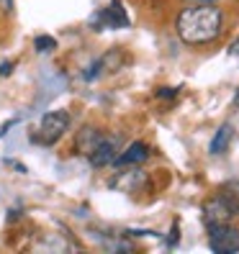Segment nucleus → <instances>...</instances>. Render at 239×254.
<instances>
[{
    "label": "nucleus",
    "instance_id": "f257e3e1",
    "mask_svg": "<svg viewBox=\"0 0 239 254\" xmlns=\"http://www.w3.org/2000/svg\"><path fill=\"white\" fill-rule=\"evenodd\" d=\"M224 28V10L214 3L188 5L177 13L175 34L188 47H206L221 36Z\"/></svg>",
    "mask_w": 239,
    "mask_h": 254
},
{
    "label": "nucleus",
    "instance_id": "f03ea898",
    "mask_svg": "<svg viewBox=\"0 0 239 254\" xmlns=\"http://www.w3.org/2000/svg\"><path fill=\"white\" fill-rule=\"evenodd\" d=\"M70 128V113L67 111H47L41 116V124H39V133H36V141L39 144H57L59 139L65 136V131Z\"/></svg>",
    "mask_w": 239,
    "mask_h": 254
},
{
    "label": "nucleus",
    "instance_id": "7ed1b4c3",
    "mask_svg": "<svg viewBox=\"0 0 239 254\" xmlns=\"http://www.w3.org/2000/svg\"><path fill=\"white\" fill-rule=\"evenodd\" d=\"M208 247H211L214 254H237L239 252V229L232 221L208 226Z\"/></svg>",
    "mask_w": 239,
    "mask_h": 254
},
{
    "label": "nucleus",
    "instance_id": "20e7f679",
    "mask_svg": "<svg viewBox=\"0 0 239 254\" xmlns=\"http://www.w3.org/2000/svg\"><path fill=\"white\" fill-rule=\"evenodd\" d=\"M121 144H124V139L118 136V133H100V139L90 149V154H87L90 167L93 170H100V167L113 164V159L118 157V152H121Z\"/></svg>",
    "mask_w": 239,
    "mask_h": 254
},
{
    "label": "nucleus",
    "instance_id": "39448f33",
    "mask_svg": "<svg viewBox=\"0 0 239 254\" xmlns=\"http://www.w3.org/2000/svg\"><path fill=\"white\" fill-rule=\"evenodd\" d=\"M201 218H203L206 229H208V226H216V223H229V221H234L237 216H234V211L229 208V203L224 200L221 195H214V198H208V200L203 203Z\"/></svg>",
    "mask_w": 239,
    "mask_h": 254
},
{
    "label": "nucleus",
    "instance_id": "423d86ee",
    "mask_svg": "<svg viewBox=\"0 0 239 254\" xmlns=\"http://www.w3.org/2000/svg\"><path fill=\"white\" fill-rule=\"evenodd\" d=\"M152 157V149H149V144L144 141H134L129 144L124 152H118V157L113 159V167L124 170V167H142V164Z\"/></svg>",
    "mask_w": 239,
    "mask_h": 254
},
{
    "label": "nucleus",
    "instance_id": "0eeeda50",
    "mask_svg": "<svg viewBox=\"0 0 239 254\" xmlns=\"http://www.w3.org/2000/svg\"><path fill=\"white\" fill-rule=\"evenodd\" d=\"M98 23H100V28H126L129 18H126V10L121 5V0H111L108 8L98 10L93 16V26H98ZM100 28H98V31H100Z\"/></svg>",
    "mask_w": 239,
    "mask_h": 254
},
{
    "label": "nucleus",
    "instance_id": "6e6552de",
    "mask_svg": "<svg viewBox=\"0 0 239 254\" xmlns=\"http://www.w3.org/2000/svg\"><path fill=\"white\" fill-rule=\"evenodd\" d=\"M147 185H149V175L142 172V170L118 172L113 180H111V188L113 190H121V192H142Z\"/></svg>",
    "mask_w": 239,
    "mask_h": 254
},
{
    "label": "nucleus",
    "instance_id": "1a4fd4ad",
    "mask_svg": "<svg viewBox=\"0 0 239 254\" xmlns=\"http://www.w3.org/2000/svg\"><path fill=\"white\" fill-rule=\"evenodd\" d=\"M232 139H234V126H232V124H221V126H219V131L214 133L211 144H208V152H211L214 157L224 154V152L229 149Z\"/></svg>",
    "mask_w": 239,
    "mask_h": 254
},
{
    "label": "nucleus",
    "instance_id": "9d476101",
    "mask_svg": "<svg viewBox=\"0 0 239 254\" xmlns=\"http://www.w3.org/2000/svg\"><path fill=\"white\" fill-rule=\"evenodd\" d=\"M219 195L229 203V208L234 211V216L239 218V180H234V183H227L221 190H219Z\"/></svg>",
    "mask_w": 239,
    "mask_h": 254
},
{
    "label": "nucleus",
    "instance_id": "9b49d317",
    "mask_svg": "<svg viewBox=\"0 0 239 254\" xmlns=\"http://www.w3.org/2000/svg\"><path fill=\"white\" fill-rule=\"evenodd\" d=\"M100 133L103 131H98V128H85L80 136H78V152L87 157V154H90V149L95 146V141L100 139Z\"/></svg>",
    "mask_w": 239,
    "mask_h": 254
},
{
    "label": "nucleus",
    "instance_id": "f8f14e48",
    "mask_svg": "<svg viewBox=\"0 0 239 254\" xmlns=\"http://www.w3.org/2000/svg\"><path fill=\"white\" fill-rule=\"evenodd\" d=\"M34 47H36V52H41V54H49V52L57 49V39H54V36H47V34H41V36L34 39Z\"/></svg>",
    "mask_w": 239,
    "mask_h": 254
},
{
    "label": "nucleus",
    "instance_id": "ddd939ff",
    "mask_svg": "<svg viewBox=\"0 0 239 254\" xmlns=\"http://www.w3.org/2000/svg\"><path fill=\"white\" fill-rule=\"evenodd\" d=\"M100 69H103V59H95V62H93L90 67H87V72H82V77H85L87 82H90V80H95L98 74H100Z\"/></svg>",
    "mask_w": 239,
    "mask_h": 254
},
{
    "label": "nucleus",
    "instance_id": "4468645a",
    "mask_svg": "<svg viewBox=\"0 0 239 254\" xmlns=\"http://www.w3.org/2000/svg\"><path fill=\"white\" fill-rule=\"evenodd\" d=\"M177 95V87H159V90H157V98H175Z\"/></svg>",
    "mask_w": 239,
    "mask_h": 254
},
{
    "label": "nucleus",
    "instance_id": "2eb2a0df",
    "mask_svg": "<svg viewBox=\"0 0 239 254\" xmlns=\"http://www.w3.org/2000/svg\"><path fill=\"white\" fill-rule=\"evenodd\" d=\"M13 67H16L13 62H3V64H0V77H8V74L13 72Z\"/></svg>",
    "mask_w": 239,
    "mask_h": 254
},
{
    "label": "nucleus",
    "instance_id": "dca6fc26",
    "mask_svg": "<svg viewBox=\"0 0 239 254\" xmlns=\"http://www.w3.org/2000/svg\"><path fill=\"white\" fill-rule=\"evenodd\" d=\"M229 54H232V57H237V59H239V39H237V41H234V44H232V47H229Z\"/></svg>",
    "mask_w": 239,
    "mask_h": 254
},
{
    "label": "nucleus",
    "instance_id": "f3484780",
    "mask_svg": "<svg viewBox=\"0 0 239 254\" xmlns=\"http://www.w3.org/2000/svg\"><path fill=\"white\" fill-rule=\"evenodd\" d=\"M16 124H18V121H8L5 126H0V136H5V133H8V128H10V126H16Z\"/></svg>",
    "mask_w": 239,
    "mask_h": 254
},
{
    "label": "nucleus",
    "instance_id": "a211bd4d",
    "mask_svg": "<svg viewBox=\"0 0 239 254\" xmlns=\"http://www.w3.org/2000/svg\"><path fill=\"white\" fill-rule=\"evenodd\" d=\"M188 5H201V3H216V0H185Z\"/></svg>",
    "mask_w": 239,
    "mask_h": 254
},
{
    "label": "nucleus",
    "instance_id": "6ab92c4d",
    "mask_svg": "<svg viewBox=\"0 0 239 254\" xmlns=\"http://www.w3.org/2000/svg\"><path fill=\"white\" fill-rule=\"evenodd\" d=\"M234 108H239V90H237V95H234Z\"/></svg>",
    "mask_w": 239,
    "mask_h": 254
}]
</instances>
